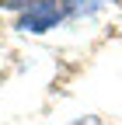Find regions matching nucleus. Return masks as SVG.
Wrapping results in <instances>:
<instances>
[{
  "mask_svg": "<svg viewBox=\"0 0 122 125\" xmlns=\"http://www.w3.org/2000/svg\"><path fill=\"white\" fill-rule=\"evenodd\" d=\"M115 4H122V0H115Z\"/></svg>",
  "mask_w": 122,
  "mask_h": 125,
  "instance_id": "nucleus-5",
  "label": "nucleus"
},
{
  "mask_svg": "<svg viewBox=\"0 0 122 125\" xmlns=\"http://www.w3.org/2000/svg\"><path fill=\"white\" fill-rule=\"evenodd\" d=\"M7 10H32L35 4H42V0H0Z\"/></svg>",
  "mask_w": 122,
  "mask_h": 125,
  "instance_id": "nucleus-2",
  "label": "nucleus"
},
{
  "mask_svg": "<svg viewBox=\"0 0 122 125\" xmlns=\"http://www.w3.org/2000/svg\"><path fill=\"white\" fill-rule=\"evenodd\" d=\"M77 125H101V122H77Z\"/></svg>",
  "mask_w": 122,
  "mask_h": 125,
  "instance_id": "nucleus-4",
  "label": "nucleus"
},
{
  "mask_svg": "<svg viewBox=\"0 0 122 125\" xmlns=\"http://www.w3.org/2000/svg\"><path fill=\"white\" fill-rule=\"evenodd\" d=\"M105 0H77V10H98Z\"/></svg>",
  "mask_w": 122,
  "mask_h": 125,
  "instance_id": "nucleus-3",
  "label": "nucleus"
},
{
  "mask_svg": "<svg viewBox=\"0 0 122 125\" xmlns=\"http://www.w3.org/2000/svg\"><path fill=\"white\" fill-rule=\"evenodd\" d=\"M59 18H63V10L56 7V0H42V4H35L32 10H24V18L18 24V31H45V28H52Z\"/></svg>",
  "mask_w": 122,
  "mask_h": 125,
  "instance_id": "nucleus-1",
  "label": "nucleus"
}]
</instances>
